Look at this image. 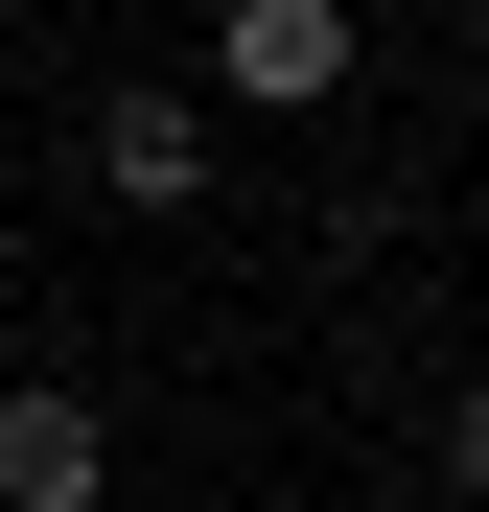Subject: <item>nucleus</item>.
Here are the masks:
<instances>
[{
	"label": "nucleus",
	"mask_w": 489,
	"mask_h": 512,
	"mask_svg": "<svg viewBox=\"0 0 489 512\" xmlns=\"http://www.w3.org/2000/svg\"><path fill=\"white\" fill-rule=\"evenodd\" d=\"M94 187L117 210H187L210 187V94H94Z\"/></svg>",
	"instance_id": "obj_3"
},
{
	"label": "nucleus",
	"mask_w": 489,
	"mask_h": 512,
	"mask_svg": "<svg viewBox=\"0 0 489 512\" xmlns=\"http://www.w3.org/2000/svg\"><path fill=\"white\" fill-rule=\"evenodd\" d=\"M210 70H233V117H326L350 94V0H233Z\"/></svg>",
	"instance_id": "obj_1"
},
{
	"label": "nucleus",
	"mask_w": 489,
	"mask_h": 512,
	"mask_svg": "<svg viewBox=\"0 0 489 512\" xmlns=\"http://www.w3.org/2000/svg\"><path fill=\"white\" fill-rule=\"evenodd\" d=\"M94 489H117V419L24 373V396H0V512H94Z\"/></svg>",
	"instance_id": "obj_2"
},
{
	"label": "nucleus",
	"mask_w": 489,
	"mask_h": 512,
	"mask_svg": "<svg viewBox=\"0 0 489 512\" xmlns=\"http://www.w3.org/2000/svg\"><path fill=\"white\" fill-rule=\"evenodd\" d=\"M443 489H466V512H489V373H466V396H443Z\"/></svg>",
	"instance_id": "obj_4"
}]
</instances>
